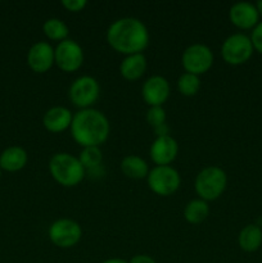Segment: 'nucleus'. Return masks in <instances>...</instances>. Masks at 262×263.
<instances>
[{
	"label": "nucleus",
	"mask_w": 262,
	"mask_h": 263,
	"mask_svg": "<svg viewBox=\"0 0 262 263\" xmlns=\"http://www.w3.org/2000/svg\"><path fill=\"white\" fill-rule=\"evenodd\" d=\"M228 186V175L221 167L207 166L198 172L194 187L199 199L211 202L225 193Z\"/></svg>",
	"instance_id": "nucleus-4"
},
{
	"label": "nucleus",
	"mask_w": 262,
	"mask_h": 263,
	"mask_svg": "<svg viewBox=\"0 0 262 263\" xmlns=\"http://www.w3.org/2000/svg\"><path fill=\"white\" fill-rule=\"evenodd\" d=\"M120 168L126 177L133 180L146 179L149 171H151L145 159L135 156V154H128V156L123 157Z\"/></svg>",
	"instance_id": "nucleus-18"
},
{
	"label": "nucleus",
	"mask_w": 262,
	"mask_h": 263,
	"mask_svg": "<svg viewBox=\"0 0 262 263\" xmlns=\"http://www.w3.org/2000/svg\"><path fill=\"white\" fill-rule=\"evenodd\" d=\"M48 167L51 177L64 187L77 186L86 175V171L79 161V157L66 152L53 154Z\"/></svg>",
	"instance_id": "nucleus-3"
},
{
	"label": "nucleus",
	"mask_w": 262,
	"mask_h": 263,
	"mask_svg": "<svg viewBox=\"0 0 262 263\" xmlns=\"http://www.w3.org/2000/svg\"><path fill=\"white\" fill-rule=\"evenodd\" d=\"M200 86H202L200 77L188 73V72H184L177 80V90L184 97H194V95H197L199 92Z\"/></svg>",
	"instance_id": "nucleus-23"
},
{
	"label": "nucleus",
	"mask_w": 262,
	"mask_h": 263,
	"mask_svg": "<svg viewBox=\"0 0 262 263\" xmlns=\"http://www.w3.org/2000/svg\"><path fill=\"white\" fill-rule=\"evenodd\" d=\"M146 58L143 53L126 55L120 64V73L127 81H136L146 71Z\"/></svg>",
	"instance_id": "nucleus-17"
},
{
	"label": "nucleus",
	"mask_w": 262,
	"mask_h": 263,
	"mask_svg": "<svg viewBox=\"0 0 262 263\" xmlns=\"http://www.w3.org/2000/svg\"><path fill=\"white\" fill-rule=\"evenodd\" d=\"M249 37H251L252 44H253L254 50H257L259 54H262V22H259L258 25L252 30V33Z\"/></svg>",
	"instance_id": "nucleus-25"
},
{
	"label": "nucleus",
	"mask_w": 262,
	"mask_h": 263,
	"mask_svg": "<svg viewBox=\"0 0 262 263\" xmlns=\"http://www.w3.org/2000/svg\"><path fill=\"white\" fill-rule=\"evenodd\" d=\"M79 161L81 162L85 171H94L100 168V164L103 161V153L100 151V146H86L82 148L81 153L79 156Z\"/></svg>",
	"instance_id": "nucleus-22"
},
{
	"label": "nucleus",
	"mask_w": 262,
	"mask_h": 263,
	"mask_svg": "<svg viewBox=\"0 0 262 263\" xmlns=\"http://www.w3.org/2000/svg\"><path fill=\"white\" fill-rule=\"evenodd\" d=\"M238 244L241 251L253 253L262 246V229L256 223L244 226L238 236Z\"/></svg>",
	"instance_id": "nucleus-19"
},
{
	"label": "nucleus",
	"mask_w": 262,
	"mask_h": 263,
	"mask_svg": "<svg viewBox=\"0 0 262 263\" xmlns=\"http://www.w3.org/2000/svg\"><path fill=\"white\" fill-rule=\"evenodd\" d=\"M253 44L246 33L236 32L228 36L221 45V57L230 66H240L253 55Z\"/></svg>",
	"instance_id": "nucleus-6"
},
{
	"label": "nucleus",
	"mask_w": 262,
	"mask_h": 263,
	"mask_svg": "<svg viewBox=\"0 0 262 263\" xmlns=\"http://www.w3.org/2000/svg\"><path fill=\"white\" fill-rule=\"evenodd\" d=\"M84 59L85 55L82 46L72 39L61 41L54 48V64L61 71L67 72V73L76 72L77 69L81 68Z\"/></svg>",
	"instance_id": "nucleus-10"
},
{
	"label": "nucleus",
	"mask_w": 262,
	"mask_h": 263,
	"mask_svg": "<svg viewBox=\"0 0 262 263\" xmlns=\"http://www.w3.org/2000/svg\"><path fill=\"white\" fill-rule=\"evenodd\" d=\"M210 216V205L203 199H193L184 208V218L192 225H198L207 220Z\"/></svg>",
	"instance_id": "nucleus-20"
},
{
	"label": "nucleus",
	"mask_w": 262,
	"mask_h": 263,
	"mask_svg": "<svg viewBox=\"0 0 262 263\" xmlns=\"http://www.w3.org/2000/svg\"><path fill=\"white\" fill-rule=\"evenodd\" d=\"M102 263H128V262L122 258H109V259H105V261H103Z\"/></svg>",
	"instance_id": "nucleus-28"
},
{
	"label": "nucleus",
	"mask_w": 262,
	"mask_h": 263,
	"mask_svg": "<svg viewBox=\"0 0 262 263\" xmlns=\"http://www.w3.org/2000/svg\"><path fill=\"white\" fill-rule=\"evenodd\" d=\"M48 236L55 247L68 249L80 243L82 229L81 225L72 218H59L49 226Z\"/></svg>",
	"instance_id": "nucleus-9"
},
{
	"label": "nucleus",
	"mask_w": 262,
	"mask_h": 263,
	"mask_svg": "<svg viewBox=\"0 0 262 263\" xmlns=\"http://www.w3.org/2000/svg\"><path fill=\"white\" fill-rule=\"evenodd\" d=\"M72 118H73V115L68 108L55 105V107L49 108L44 113L43 125L49 133L59 134L71 127Z\"/></svg>",
	"instance_id": "nucleus-15"
},
{
	"label": "nucleus",
	"mask_w": 262,
	"mask_h": 263,
	"mask_svg": "<svg viewBox=\"0 0 262 263\" xmlns=\"http://www.w3.org/2000/svg\"><path fill=\"white\" fill-rule=\"evenodd\" d=\"M171 92L170 82L161 74H154L145 80L141 86V97L149 107H162Z\"/></svg>",
	"instance_id": "nucleus-11"
},
{
	"label": "nucleus",
	"mask_w": 262,
	"mask_h": 263,
	"mask_svg": "<svg viewBox=\"0 0 262 263\" xmlns=\"http://www.w3.org/2000/svg\"><path fill=\"white\" fill-rule=\"evenodd\" d=\"M213 51L210 46L202 43H195L188 46L181 55V64L185 72L200 76L210 71L213 66Z\"/></svg>",
	"instance_id": "nucleus-8"
},
{
	"label": "nucleus",
	"mask_w": 262,
	"mask_h": 263,
	"mask_svg": "<svg viewBox=\"0 0 262 263\" xmlns=\"http://www.w3.org/2000/svg\"><path fill=\"white\" fill-rule=\"evenodd\" d=\"M27 64L36 73H45L54 64V48L48 41L32 44L27 53Z\"/></svg>",
	"instance_id": "nucleus-13"
},
{
	"label": "nucleus",
	"mask_w": 262,
	"mask_h": 263,
	"mask_svg": "<svg viewBox=\"0 0 262 263\" xmlns=\"http://www.w3.org/2000/svg\"><path fill=\"white\" fill-rule=\"evenodd\" d=\"M28 162V154L22 146H8L0 154V170L7 172H18L26 167Z\"/></svg>",
	"instance_id": "nucleus-16"
},
{
	"label": "nucleus",
	"mask_w": 262,
	"mask_h": 263,
	"mask_svg": "<svg viewBox=\"0 0 262 263\" xmlns=\"http://www.w3.org/2000/svg\"><path fill=\"white\" fill-rule=\"evenodd\" d=\"M179 153V144L171 135L157 136L149 149V156L156 166H171Z\"/></svg>",
	"instance_id": "nucleus-12"
},
{
	"label": "nucleus",
	"mask_w": 262,
	"mask_h": 263,
	"mask_svg": "<svg viewBox=\"0 0 262 263\" xmlns=\"http://www.w3.org/2000/svg\"><path fill=\"white\" fill-rule=\"evenodd\" d=\"M146 122L153 128L166 123V110L163 107H149L146 110Z\"/></svg>",
	"instance_id": "nucleus-24"
},
{
	"label": "nucleus",
	"mask_w": 262,
	"mask_h": 263,
	"mask_svg": "<svg viewBox=\"0 0 262 263\" xmlns=\"http://www.w3.org/2000/svg\"><path fill=\"white\" fill-rule=\"evenodd\" d=\"M43 32L49 40L53 41H61L68 39L69 35V28L67 26V23L64 21H62L61 18H48V20L44 22L43 25Z\"/></svg>",
	"instance_id": "nucleus-21"
},
{
	"label": "nucleus",
	"mask_w": 262,
	"mask_h": 263,
	"mask_svg": "<svg viewBox=\"0 0 262 263\" xmlns=\"http://www.w3.org/2000/svg\"><path fill=\"white\" fill-rule=\"evenodd\" d=\"M62 5L66 8V10L72 13H79L86 8V0H62Z\"/></svg>",
	"instance_id": "nucleus-26"
},
{
	"label": "nucleus",
	"mask_w": 262,
	"mask_h": 263,
	"mask_svg": "<svg viewBox=\"0 0 262 263\" xmlns=\"http://www.w3.org/2000/svg\"><path fill=\"white\" fill-rule=\"evenodd\" d=\"M0 174H2V170H0Z\"/></svg>",
	"instance_id": "nucleus-30"
},
{
	"label": "nucleus",
	"mask_w": 262,
	"mask_h": 263,
	"mask_svg": "<svg viewBox=\"0 0 262 263\" xmlns=\"http://www.w3.org/2000/svg\"><path fill=\"white\" fill-rule=\"evenodd\" d=\"M100 97V85L95 77L84 74L73 80L68 89V98L79 109H87L98 102Z\"/></svg>",
	"instance_id": "nucleus-5"
},
{
	"label": "nucleus",
	"mask_w": 262,
	"mask_h": 263,
	"mask_svg": "<svg viewBox=\"0 0 262 263\" xmlns=\"http://www.w3.org/2000/svg\"><path fill=\"white\" fill-rule=\"evenodd\" d=\"M105 39L115 51L131 55L143 53L148 48L151 35L143 21L135 17H122L110 23Z\"/></svg>",
	"instance_id": "nucleus-1"
},
{
	"label": "nucleus",
	"mask_w": 262,
	"mask_h": 263,
	"mask_svg": "<svg viewBox=\"0 0 262 263\" xmlns=\"http://www.w3.org/2000/svg\"><path fill=\"white\" fill-rule=\"evenodd\" d=\"M146 182L154 194L170 197L179 190L181 176L172 166H154L146 176Z\"/></svg>",
	"instance_id": "nucleus-7"
},
{
	"label": "nucleus",
	"mask_w": 262,
	"mask_h": 263,
	"mask_svg": "<svg viewBox=\"0 0 262 263\" xmlns=\"http://www.w3.org/2000/svg\"><path fill=\"white\" fill-rule=\"evenodd\" d=\"M229 20L240 30H253L259 23V14L252 3L238 2L229 9Z\"/></svg>",
	"instance_id": "nucleus-14"
},
{
	"label": "nucleus",
	"mask_w": 262,
	"mask_h": 263,
	"mask_svg": "<svg viewBox=\"0 0 262 263\" xmlns=\"http://www.w3.org/2000/svg\"><path fill=\"white\" fill-rule=\"evenodd\" d=\"M128 263H157L154 261L153 257L148 256V254H135L134 257H131V259Z\"/></svg>",
	"instance_id": "nucleus-27"
},
{
	"label": "nucleus",
	"mask_w": 262,
	"mask_h": 263,
	"mask_svg": "<svg viewBox=\"0 0 262 263\" xmlns=\"http://www.w3.org/2000/svg\"><path fill=\"white\" fill-rule=\"evenodd\" d=\"M69 130L73 140L82 148L100 146L109 136L110 123L104 113L87 108L74 113Z\"/></svg>",
	"instance_id": "nucleus-2"
},
{
	"label": "nucleus",
	"mask_w": 262,
	"mask_h": 263,
	"mask_svg": "<svg viewBox=\"0 0 262 263\" xmlns=\"http://www.w3.org/2000/svg\"><path fill=\"white\" fill-rule=\"evenodd\" d=\"M256 8H257V12H258L259 17H262V0H258V2L256 3Z\"/></svg>",
	"instance_id": "nucleus-29"
}]
</instances>
